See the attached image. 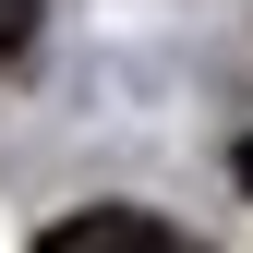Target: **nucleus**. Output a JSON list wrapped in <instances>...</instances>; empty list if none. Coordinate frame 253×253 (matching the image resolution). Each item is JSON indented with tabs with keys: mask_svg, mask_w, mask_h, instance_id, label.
Here are the masks:
<instances>
[{
	"mask_svg": "<svg viewBox=\"0 0 253 253\" xmlns=\"http://www.w3.org/2000/svg\"><path fill=\"white\" fill-rule=\"evenodd\" d=\"M48 253H181L169 217H133V205H97V217H60Z\"/></svg>",
	"mask_w": 253,
	"mask_h": 253,
	"instance_id": "obj_1",
	"label": "nucleus"
},
{
	"mask_svg": "<svg viewBox=\"0 0 253 253\" xmlns=\"http://www.w3.org/2000/svg\"><path fill=\"white\" fill-rule=\"evenodd\" d=\"M24 24H37V0H0V48H24Z\"/></svg>",
	"mask_w": 253,
	"mask_h": 253,
	"instance_id": "obj_2",
	"label": "nucleus"
},
{
	"mask_svg": "<svg viewBox=\"0 0 253 253\" xmlns=\"http://www.w3.org/2000/svg\"><path fill=\"white\" fill-rule=\"evenodd\" d=\"M229 169H241V193H253V133H241V157H229Z\"/></svg>",
	"mask_w": 253,
	"mask_h": 253,
	"instance_id": "obj_3",
	"label": "nucleus"
}]
</instances>
